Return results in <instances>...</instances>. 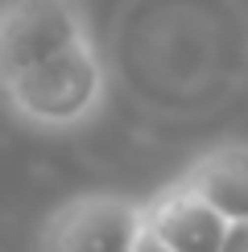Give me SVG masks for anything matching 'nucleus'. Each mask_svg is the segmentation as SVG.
I'll list each match as a JSON object with an SVG mask.
<instances>
[{
    "instance_id": "nucleus-1",
    "label": "nucleus",
    "mask_w": 248,
    "mask_h": 252,
    "mask_svg": "<svg viewBox=\"0 0 248 252\" xmlns=\"http://www.w3.org/2000/svg\"><path fill=\"white\" fill-rule=\"evenodd\" d=\"M4 99L25 124L33 128H79L99 112L103 95H108V75L103 62L95 54V46H75L66 54L41 62L29 75H21L13 83H4Z\"/></svg>"
},
{
    "instance_id": "nucleus-6",
    "label": "nucleus",
    "mask_w": 248,
    "mask_h": 252,
    "mask_svg": "<svg viewBox=\"0 0 248 252\" xmlns=\"http://www.w3.org/2000/svg\"><path fill=\"white\" fill-rule=\"evenodd\" d=\"M219 252H248V219L244 223H227V236H223Z\"/></svg>"
},
{
    "instance_id": "nucleus-2",
    "label": "nucleus",
    "mask_w": 248,
    "mask_h": 252,
    "mask_svg": "<svg viewBox=\"0 0 248 252\" xmlns=\"http://www.w3.org/2000/svg\"><path fill=\"white\" fill-rule=\"evenodd\" d=\"M87 41L79 0H0V87Z\"/></svg>"
},
{
    "instance_id": "nucleus-5",
    "label": "nucleus",
    "mask_w": 248,
    "mask_h": 252,
    "mask_svg": "<svg viewBox=\"0 0 248 252\" xmlns=\"http://www.w3.org/2000/svg\"><path fill=\"white\" fill-rule=\"evenodd\" d=\"M178 178L207 207H215L227 223H244L248 219V141L211 145Z\"/></svg>"
},
{
    "instance_id": "nucleus-4",
    "label": "nucleus",
    "mask_w": 248,
    "mask_h": 252,
    "mask_svg": "<svg viewBox=\"0 0 248 252\" xmlns=\"http://www.w3.org/2000/svg\"><path fill=\"white\" fill-rule=\"evenodd\" d=\"M141 215L145 232L170 252H219L227 236V219L215 207H207L182 178L153 190L141 203Z\"/></svg>"
},
{
    "instance_id": "nucleus-7",
    "label": "nucleus",
    "mask_w": 248,
    "mask_h": 252,
    "mask_svg": "<svg viewBox=\"0 0 248 252\" xmlns=\"http://www.w3.org/2000/svg\"><path fill=\"white\" fill-rule=\"evenodd\" d=\"M132 252H170V248L157 244V240H153L149 232H141V240H137V248H132Z\"/></svg>"
},
{
    "instance_id": "nucleus-3",
    "label": "nucleus",
    "mask_w": 248,
    "mask_h": 252,
    "mask_svg": "<svg viewBox=\"0 0 248 252\" xmlns=\"http://www.w3.org/2000/svg\"><path fill=\"white\" fill-rule=\"evenodd\" d=\"M145 232L141 203L128 194L87 190L46 215L37 252H132Z\"/></svg>"
}]
</instances>
